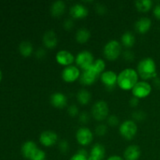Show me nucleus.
<instances>
[{"mask_svg":"<svg viewBox=\"0 0 160 160\" xmlns=\"http://www.w3.org/2000/svg\"><path fill=\"white\" fill-rule=\"evenodd\" d=\"M138 76L137 70L134 69H124L118 74L117 85L123 91L132 90L134 85L138 82Z\"/></svg>","mask_w":160,"mask_h":160,"instance_id":"nucleus-1","label":"nucleus"},{"mask_svg":"<svg viewBox=\"0 0 160 160\" xmlns=\"http://www.w3.org/2000/svg\"><path fill=\"white\" fill-rule=\"evenodd\" d=\"M137 72L144 81L155 79L157 78L156 64L154 59L150 57L142 59L138 64Z\"/></svg>","mask_w":160,"mask_h":160,"instance_id":"nucleus-2","label":"nucleus"},{"mask_svg":"<svg viewBox=\"0 0 160 160\" xmlns=\"http://www.w3.org/2000/svg\"><path fill=\"white\" fill-rule=\"evenodd\" d=\"M122 47L120 42L117 40H111L106 44L103 48L105 57L110 61H114L120 56Z\"/></svg>","mask_w":160,"mask_h":160,"instance_id":"nucleus-3","label":"nucleus"},{"mask_svg":"<svg viewBox=\"0 0 160 160\" xmlns=\"http://www.w3.org/2000/svg\"><path fill=\"white\" fill-rule=\"evenodd\" d=\"M92 114L94 119L98 121H102L107 118L109 114V106L104 101H98L92 108Z\"/></svg>","mask_w":160,"mask_h":160,"instance_id":"nucleus-4","label":"nucleus"},{"mask_svg":"<svg viewBox=\"0 0 160 160\" xmlns=\"http://www.w3.org/2000/svg\"><path fill=\"white\" fill-rule=\"evenodd\" d=\"M138 126L133 120H126L120 126V133L123 138L132 140L137 134Z\"/></svg>","mask_w":160,"mask_h":160,"instance_id":"nucleus-5","label":"nucleus"},{"mask_svg":"<svg viewBox=\"0 0 160 160\" xmlns=\"http://www.w3.org/2000/svg\"><path fill=\"white\" fill-rule=\"evenodd\" d=\"M133 96L138 98H145L148 97L152 92V86L145 81H138L131 90Z\"/></svg>","mask_w":160,"mask_h":160,"instance_id":"nucleus-6","label":"nucleus"},{"mask_svg":"<svg viewBox=\"0 0 160 160\" xmlns=\"http://www.w3.org/2000/svg\"><path fill=\"white\" fill-rule=\"evenodd\" d=\"M76 63L82 70L89 68L94 62V56L91 52L84 50L78 54L76 59Z\"/></svg>","mask_w":160,"mask_h":160,"instance_id":"nucleus-7","label":"nucleus"},{"mask_svg":"<svg viewBox=\"0 0 160 160\" xmlns=\"http://www.w3.org/2000/svg\"><path fill=\"white\" fill-rule=\"evenodd\" d=\"M81 71L79 68L75 66H69L66 67L62 71V78L65 82L73 83L78 79H80Z\"/></svg>","mask_w":160,"mask_h":160,"instance_id":"nucleus-8","label":"nucleus"},{"mask_svg":"<svg viewBox=\"0 0 160 160\" xmlns=\"http://www.w3.org/2000/svg\"><path fill=\"white\" fill-rule=\"evenodd\" d=\"M76 138L80 145L86 146L91 144V142L93 141V134L89 128L82 127L77 131Z\"/></svg>","mask_w":160,"mask_h":160,"instance_id":"nucleus-9","label":"nucleus"},{"mask_svg":"<svg viewBox=\"0 0 160 160\" xmlns=\"http://www.w3.org/2000/svg\"><path fill=\"white\" fill-rule=\"evenodd\" d=\"M99 77L100 75L95 73L91 67H89V68L83 70L81 77H80V83L85 86L92 85L94 83L96 82Z\"/></svg>","mask_w":160,"mask_h":160,"instance_id":"nucleus-10","label":"nucleus"},{"mask_svg":"<svg viewBox=\"0 0 160 160\" xmlns=\"http://www.w3.org/2000/svg\"><path fill=\"white\" fill-rule=\"evenodd\" d=\"M117 78L118 75L112 70L104 71L100 76V80L102 83L105 85L106 88H114L117 84Z\"/></svg>","mask_w":160,"mask_h":160,"instance_id":"nucleus-11","label":"nucleus"},{"mask_svg":"<svg viewBox=\"0 0 160 160\" xmlns=\"http://www.w3.org/2000/svg\"><path fill=\"white\" fill-rule=\"evenodd\" d=\"M39 142L43 146L52 147L58 142V135L52 131H45L40 134Z\"/></svg>","mask_w":160,"mask_h":160,"instance_id":"nucleus-12","label":"nucleus"},{"mask_svg":"<svg viewBox=\"0 0 160 160\" xmlns=\"http://www.w3.org/2000/svg\"><path fill=\"white\" fill-rule=\"evenodd\" d=\"M74 56L67 50H61L58 52L56 56V60L59 65L64 66V67H69L73 64L74 62Z\"/></svg>","mask_w":160,"mask_h":160,"instance_id":"nucleus-13","label":"nucleus"},{"mask_svg":"<svg viewBox=\"0 0 160 160\" xmlns=\"http://www.w3.org/2000/svg\"><path fill=\"white\" fill-rule=\"evenodd\" d=\"M70 13L73 19H83L87 17L88 14V10L84 5L77 3L71 6Z\"/></svg>","mask_w":160,"mask_h":160,"instance_id":"nucleus-14","label":"nucleus"},{"mask_svg":"<svg viewBox=\"0 0 160 160\" xmlns=\"http://www.w3.org/2000/svg\"><path fill=\"white\" fill-rule=\"evenodd\" d=\"M38 148V147L37 146L35 142H32V141H28V142L23 143V145H22V155L26 159L31 160L34 153H35V152L37 151Z\"/></svg>","mask_w":160,"mask_h":160,"instance_id":"nucleus-15","label":"nucleus"},{"mask_svg":"<svg viewBox=\"0 0 160 160\" xmlns=\"http://www.w3.org/2000/svg\"><path fill=\"white\" fill-rule=\"evenodd\" d=\"M50 102L55 108L62 109L67 106V98L64 94L61 92H56L51 95Z\"/></svg>","mask_w":160,"mask_h":160,"instance_id":"nucleus-16","label":"nucleus"},{"mask_svg":"<svg viewBox=\"0 0 160 160\" xmlns=\"http://www.w3.org/2000/svg\"><path fill=\"white\" fill-rule=\"evenodd\" d=\"M141 156V149L138 145H129L123 152L124 160H138Z\"/></svg>","mask_w":160,"mask_h":160,"instance_id":"nucleus-17","label":"nucleus"},{"mask_svg":"<svg viewBox=\"0 0 160 160\" xmlns=\"http://www.w3.org/2000/svg\"><path fill=\"white\" fill-rule=\"evenodd\" d=\"M44 45L48 48H54L57 45V35L53 31H48L44 34L42 38Z\"/></svg>","mask_w":160,"mask_h":160,"instance_id":"nucleus-18","label":"nucleus"},{"mask_svg":"<svg viewBox=\"0 0 160 160\" xmlns=\"http://www.w3.org/2000/svg\"><path fill=\"white\" fill-rule=\"evenodd\" d=\"M152 26V20L148 17H142L135 23V30L140 34H145Z\"/></svg>","mask_w":160,"mask_h":160,"instance_id":"nucleus-19","label":"nucleus"},{"mask_svg":"<svg viewBox=\"0 0 160 160\" xmlns=\"http://www.w3.org/2000/svg\"><path fill=\"white\" fill-rule=\"evenodd\" d=\"M105 155H106V149L104 146L101 144H95L92 146V149L90 152V157L94 158V159L102 160L104 159Z\"/></svg>","mask_w":160,"mask_h":160,"instance_id":"nucleus-20","label":"nucleus"},{"mask_svg":"<svg viewBox=\"0 0 160 160\" xmlns=\"http://www.w3.org/2000/svg\"><path fill=\"white\" fill-rule=\"evenodd\" d=\"M66 5L63 1H56L51 6V14L55 17H59L64 13Z\"/></svg>","mask_w":160,"mask_h":160,"instance_id":"nucleus-21","label":"nucleus"},{"mask_svg":"<svg viewBox=\"0 0 160 160\" xmlns=\"http://www.w3.org/2000/svg\"><path fill=\"white\" fill-rule=\"evenodd\" d=\"M90 38L91 33L87 28H81L76 33V40L80 44L86 43L87 42H88Z\"/></svg>","mask_w":160,"mask_h":160,"instance_id":"nucleus-22","label":"nucleus"},{"mask_svg":"<svg viewBox=\"0 0 160 160\" xmlns=\"http://www.w3.org/2000/svg\"><path fill=\"white\" fill-rule=\"evenodd\" d=\"M135 7L139 12H146L151 9L152 6V1L151 0H138L134 2Z\"/></svg>","mask_w":160,"mask_h":160,"instance_id":"nucleus-23","label":"nucleus"},{"mask_svg":"<svg viewBox=\"0 0 160 160\" xmlns=\"http://www.w3.org/2000/svg\"><path fill=\"white\" fill-rule=\"evenodd\" d=\"M91 98H92L91 93L86 89H81L77 95L78 102L81 105L88 104L89 102L91 101Z\"/></svg>","mask_w":160,"mask_h":160,"instance_id":"nucleus-24","label":"nucleus"},{"mask_svg":"<svg viewBox=\"0 0 160 160\" xmlns=\"http://www.w3.org/2000/svg\"><path fill=\"white\" fill-rule=\"evenodd\" d=\"M121 42L123 46L127 47V48H131L135 43V37L131 32L127 31L122 35Z\"/></svg>","mask_w":160,"mask_h":160,"instance_id":"nucleus-25","label":"nucleus"},{"mask_svg":"<svg viewBox=\"0 0 160 160\" xmlns=\"http://www.w3.org/2000/svg\"><path fill=\"white\" fill-rule=\"evenodd\" d=\"M19 50L20 54L24 57H28L33 52L32 44L29 42H23L19 45Z\"/></svg>","mask_w":160,"mask_h":160,"instance_id":"nucleus-26","label":"nucleus"},{"mask_svg":"<svg viewBox=\"0 0 160 160\" xmlns=\"http://www.w3.org/2000/svg\"><path fill=\"white\" fill-rule=\"evenodd\" d=\"M90 67L95 73H97L98 75L101 76V74L104 72L105 68H106V62L103 59H98L94 61L93 64Z\"/></svg>","mask_w":160,"mask_h":160,"instance_id":"nucleus-27","label":"nucleus"},{"mask_svg":"<svg viewBox=\"0 0 160 160\" xmlns=\"http://www.w3.org/2000/svg\"><path fill=\"white\" fill-rule=\"evenodd\" d=\"M89 156L85 149H80L76 154L73 155L70 160H88Z\"/></svg>","mask_w":160,"mask_h":160,"instance_id":"nucleus-28","label":"nucleus"},{"mask_svg":"<svg viewBox=\"0 0 160 160\" xmlns=\"http://www.w3.org/2000/svg\"><path fill=\"white\" fill-rule=\"evenodd\" d=\"M95 133L98 136H104L107 133V127L105 124H99L95 128Z\"/></svg>","mask_w":160,"mask_h":160,"instance_id":"nucleus-29","label":"nucleus"},{"mask_svg":"<svg viewBox=\"0 0 160 160\" xmlns=\"http://www.w3.org/2000/svg\"><path fill=\"white\" fill-rule=\"evenodd\" d=\"M69 148H70V145L67 141L62 140L59 143V149L62 153H67L69 151Z\"/></svg>","mask_w":160,"mask_h":160,"instance_id":"nucleus-30","label":"nucleus"},{"mask_svg":"<svg viewBox=\"0 0 160 160\" xmlns=\"http://www.w3.org/2000/svg\"><path fill=\"white\" fill-rule=\"evenodd\" d=\"M132 117L135 120L142 121V120H144L145 119L146 115H145V112H142V111H136V112H134L133 113Z\"/></svg>","mask_w":160,"mask_h":160,"instance_id":"nucleus-31","label":"nucleus"},{"mask_svg":"<svg viewBox=\"0 0 160 160\" xmlns=\"http://www.w3.org/2000/svg\"><path fill=\"white\" fill-rule=\"evenodd\" d=\"M108 124L109 126H112V127H116L119 124V119L117 116H114L112 115L110 117H108Z\"/></svg>","mask_w":160,"mask_h":160,"instance_id":"nucleus-32","label":"nucleus"},{"mask_svg":"<svg viewBox=\"0 0 160 160\" xmlns=\"http://www.w3.org/2000/svg\"><path fill=\"white\" fill-rule=\"evenodd\" d=\"M123 57L126 61H133L134 59V54L131 50H127L123 52Z\"/></svg>","mask_w":160,"mask_h":160,"instance_id":"nucleus-33","label":"nucleus"},{"mask_svg":"<svg viewBox=\"0 0 160 160\" xmlns=\"http://www.w3.org/2000/svg\"><path fill=\"white\" fill-rule=\"evenodd\" d=\"M68 113L70 114L71 117H76L78 114V106H75V105H71L70 106H69L68 108Z\"/></svg>","mask_w":160,"mask_h":160,"instance_id":"nucleus-34","label":"nucleus"},{"mask_svg":"<svg viewBox=\"0 0 160 160\" xmlns=\"http://www.w3.org/2000/svg\"><path fill=\"white\" fill-rule=\"evenodd\" d=\"M80 122L82 123H86L89 121V119H90V117H89L88 113L87 112H82L81 114H80Z\"/></svg>","mask_w":160,"mask_h":160,"instance_id":"nucleus-35","label":"nucleus"},{"mask_svg":"<svg viewBox=\"0 0 160 160\" xmlns=\"http://www.w3.org/2000/svg\"><path fill=\"white\" fill-rule=\"evenodd\" d=\"M35 56L38 59H43L45 58V56H46V51H45L44 48H40L39 49H38L35 52Z\"/></svg>","mask_w":160,"mask_h":160,"instance_id":"nucleus-36","label":"nucleus"},{"mask_svg":"<svg viewBox=\"0 0 160 160\" xmlns=\"http://www.w3.org/2000/svg\"><path fill=\"white\" fill-rule=\"evenodd\" d=\"M63 27L66 30H67V31L71 30L73 27V20H71V19H67V20H65V22H64L63 23Z\"/></svg>","mask_w":160,"mask_h":160,"instance_id":"nucleus-37","label":"nucleus"},{"mask_svg":"<svg viewBox=\"0 0 160 160\" xmlns=\"http://www.w3.org/2000/svg\"><path fill=\"white\" fill-rule=\"evenodd\" d=\"M153 14H154V16L158 20H160V3L156 5L154 7V9H153Z\"/></svg>","mask_w":160,"mask_h":160,"instance_id":"nucleus-38","label":"nucleus"},{"mask_svg":"<svg viewBox=\"0 0 160 160\" xmlns=\"http://www.w3.org/2000/svg\"><path fill=\"white\" fill-rule=\"evenodd\" d=\"M129 103H130V105L132 106V107H136V106L139 104V99L138 98H135V97L133 96L132 98L130 99Z\"/></svg>","mask_w":160,"mask_h":160,"instance_id":"nucleus-39","label":"nucleus"},{"mask_svg":"<svg viewBox=\"0 0 160 160\" xmlns=\"http://www.w3.org/2000/svg\"><path fill=\"white\" fill-rule=\"evenodd\" d=\"M96 10L98 13L99 14H104L106 12V7L105 6H102V5H98L96 7Z\"/></svg>","mask_w":160,"mask_h":160,"instance_id":"nucleus-40","label":"nucleus"},{"mask_svg":"<svg viewBox=\"0 0 160 160\" xmlns=\"http://www.w3.org/2000/svg\"><path fill=\"white\" fill-rule=\"evenodd\" d=\"M106 160H124V159L119 156H110V157L108 158Z\"/></svg>","mask_w":160,"mask_h":160,"instance_id":"nucleus-41","label":"nucleus"},{"mask_svg":"<svg viewBox=\"0 0 160 160\" xmlns=\"http://www.w3.org/2000/svg\"><path fill=\"white\" fill-rule=\"evenodd\" d=\"M154 80V84L155 85L157 86V87H160V79L158 78H156Z\"/></svg>","mask_w":160,"mask_h":160,"instance_id":"nucleus-42","label":"nucleus"},{"mask_svg":"<svg viewBox=\"0 0 160 160\" xmlns=\"http://www.w3.org/2000/svg\"><path fill=\"white\" fill-rule=\"evenodd\" d=\"M2 73L1 70H0V81H2Z\"/></svg>","mask_w":160,"mask_h":160,"instance_id":"nucleus-43","label":"nucleus"},{"mask_svg":"<svg viewBox=\"0 0 160 160\" xmlns=\"http://www.w3.org/2000/svg\"><path fill=\"white\" fill-rule=\"evenodd\" d=\"M88 160H99V159H94V158H92V157H90V156H89V157H88Z\"/></svg>","mask_w":160,"mask_h":160,"instance_id":"nucleus-44","label":"nucleus"},{"mask_svg":"<svg viewBox=\"0 0 160 160\" xmlns=\"http://www.w3.org/2000/svg\"></svg>","mask_w":160,"mask_h":160,"instance_id":"nucleus-45","label":"nucleus"}]
</instances>
